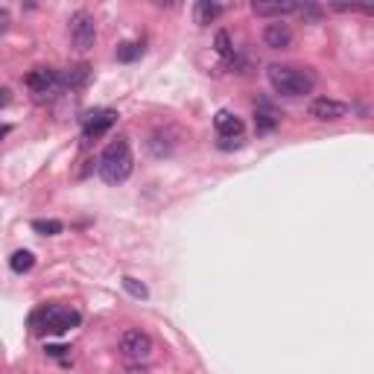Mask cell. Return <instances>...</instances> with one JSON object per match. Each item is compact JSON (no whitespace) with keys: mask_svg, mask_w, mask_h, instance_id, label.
Here are the masks:
<instances>
[{"mask_svg":"<svg viewBox=\"0 0 374 374\" xmlns=\"http://www.w3.org/2000/svg\"><path fill=\"white\" fill-rule=\"evenodd\" d=\"M120 351H123V357H129L134 363L149 360V354H153V336L146 331H126L120 336Z\"/></svg>","mask_w":374,"mask_h":374,"instance_id":"5","label":"cell"},{"mask_svg":"<svg viewBox=\"0 0 374 374\" xmlns=\"http://www.w3.org/2000/svg\"><path fill=\"white\" fill-rule=\"evenodd\" d=\"M254 126H258V132H260V134L272 132V129L278 126V114H275V109L269 106V102H260L258 111H254Z\"/></svg>","mask_w":374,"mask_h":374,"instance_id":"12","label":"cell"},{"mask_svg":"<svg viewBox=\"0 0 374 374\" xmlns=\"http://www.w3.org/2000/svg\"><path fill=\"white\" fill-rule=\"evenodd\" d=\"M141 44H132V41H126V44H120V47H117V62H134V59H141Z\"/></svg>","mask_w":374,"mask_h":374,"instance_id":"17","label":"cell"},{"mask_svg":"<svg viewBox=\"0 0 374 374\" xmlns=\"http://www.w3.org/2000/svg\"><path fill=\"white\" fill-rule=\"evenodd\" d=\"M9 266H12V272H18V275H24V272H29V269L36 266V254L33 251H26V249H21V251H15L12 258H9Z\"/></svg>","mask_w":374,"mask_h":374,"instance_id":"15","label":"cell"},{"mask_svg":"<svg viewBox=\"0 0 374 374\" xmlns=\"http://www.w3.org/2000/svg\"><path fill=\"white\" fill-rule=\"evenodd\" d=\"M132 170H134V155H132V146L126 138L111 141L102 149V155L97 161V173L102 182H109V185H123L132 176Z\"/></svg>","mask_w":374,"mask_h":374,"instance_id":"1","label":"cell"},{"mask_svg":"<svg viewBox=\"0 0 374 374\" xmlns=\"http://www.w3.org/2000/svg\"><path fill=\"white\" fill-rule=\"evenodd\" d=\"M70 44L77 47L79 53L85 50H91L94 44H97V21H94V15L91 12H73L70 15Z\"/></svg>","mask_w":374,"mask_h":374,"instance_id":"4","label":"cell"},{"mask_svg":"<svg viewBox=\"0 0 374 374\" xmlns=\"http://www.w3.org/2000/svg\"><path fill=\"white\" fill-rule=\"evenodd\" d=\"M214 126H217V132H219V138L222 141H231V138H240L243 134V120L237 114H231V111H217V117H214Z\"/></svg>","mask_w":374,"mask_h":374,"instance_id":"10","label":"cell"},{"mask_svg":"<svg viewBox=\"0 0 374 374\" xmlns=\"http://www.w3.org/2000/svg\"><path fill=\"white\" fill-rule=\"evenodd\" d=\"M217 53H219V56H226V59H231V56H234L228 33H217Z\"/></svg>","mask_w":374,"mask_h":374,"instance_id":"19","label":"cell"},{"mask_svg":"<svg viewBox=\"0 0 374 374\" xmlns=\"http://www.w3.org/2000/svg\"><path fill=\"white\" fill-rule=\"evenodd\" d=\"M65 351H68V348H62V345H50V348H47V354H53V357H62Z\"/></svg>","mask_w":374,"mask_h":374,"instance_id":"22","label":"cell"},{"mask_svg":"<svg viewBox=\"0 0 374 374\" xmlns=\"http://www.w3.org/2000/svg\"><path fill=\"white\" fill-rule=\"evenodd\" d=\"M9 21H12V18H9V12H6V9H0V36H3L6 29H9Z\"/></svg>","mask_w":374,"mask_h":374,"instance_id":"21","label":"cell"},{"mask_svg":"<svg viewBox=\"0 0 374 374\" xmlns=\"http://www.w3.org/2000/svg\"><path fill=\"white\" fill-rule=\"evenodd\" d=\"M263 44H266L269 50H287L290 44H293L290 26H287V24H281V21L266 24V29H263Z\"/></svg>","mask_w":374,"mask_h":374,"instance_id":"9","label":"cell"},{"mask_svg":"<svg viewBox=\"0 0 374 374\" xmlns=\"http://www.w3.org/2000/svg\"><path fill=\"white\" fill-rule=\"evenodd\" d=\"M9 102H12V91H9L6 85H0V109H6Z\"/></svg>","mask_w":374,"mask_h":374,"instance_id":"20","label":"cell"},{"mask_svg":"<svg viewBox=\"0 0 374 374\" xmlns=\"http://www.w3.org/2000/svg\"><path fill=\"white\" fill-rule=\"evenodd\" d=\"M269 82L283 97H304L316 88V77L304 68H287V65H269Z\"/></svg>","mask_w":374,"mask_h":374,"instance_id":"2","label":"cell"},{"mask_svg":"<svg viewBox=\"0 0 374 374\" xmlns=\"http://www.w3.org/2000/svg\"><path fill=\"white\" fill-rule=\"evenodd\" d=\"M33 231L44 234V237H53V234H62L65 226L59 219H33Z\"/></svg>","mask_w":374,"mask_h":374,"instance_id":"16","label":"cell"},{"mask_svg":"<svg viewBox=\"0 0 374 374\" xmlns=\"http://www.w3.org/2000/svg\"><path fill=\"white\" fill-rule=\"evenodd\" d=\"M126 374H146V368H141V366H132Z\"/></svg>","mask_w":374,"mask_h":374,"instance_id":"23","label":"cell"},{"mask_svg":"<svg viewBox=\"0 0 374 374\" xmlns=\"http://www.w3.org/2000/svg\"><path fill=\"white\" fill-rule=\"evenodd\" d=\"M88 79H91V68L88 65H73V68L59 73V88H82Z\"/></svg>","mask_w":374,"mask_h":374,"instance_id":"11","label":"cell"},{"mask_svg":"<svg viewBox=\"0 0 374 374\" xmlns=\"http://www.w3.org/2000/svg\"><path fill=\"white\" fill-rule=\"evenodd\" d=\"M82 322V316L77 310H70V307H59V304H50V307H44L36 313V325H38V331H47V334H56V336H62L68 334L70 327H77Z\"/></svg>","mask_w":374,"mask_h":374,"instance_id":"3","label":"cell"},{"mask_svg":"<svg viewBox=\"0 0 374 374\" xmlns=\"http://www.w3.org/2000/svg\"><path fill=\"white\" fill-rule=\"evenodd\" d=\"M345 114H348V106L345 102H339V100L319 97V100L310 102V117H316V120H322V123H336Z\"/></svg>","mask_w":374,"mask_h":374,"instance_id":"8","label":"cell"},{"mask_svg":"<svg viewBox=\"0 0 374 374\" xmlns=\"http://www.w3.org/2000/svg\"><path fill=\"white\" fill-rule=\"evenodd\" d=\"M9 132H12L9 126H0V141H3V138H6V134H9Z\"/></svg>","mask_w":374,"mask_h":374,"instance_id":"24","label":"cell"},{"mask_svg":"<svg viewBox=\"0 0 374 374\" xmlns=\"http://www.w3.org/2000/svg\"><path fill=\"white\" fill-rule=\"evenodd\" d=\"M26 88L38 100L50 97L56 88H59V70H53V68H33V70L26 73Z\"/></svg>","mask_w":374,"mask_h":374,"instance_id":"6","label":"cell"},{"mask_svg":"<svg viewBox=\"0 0 374 374\" xmlns=\"http://www.w3.org/2000/svg\"><path fill=\"white\" fill-rule=\"evenodd\" d=\"M114 123H117V111H111V109H100V111H94V114H88L85 123H82V138H85V143L94 141V138H102V134H106Z\"/></svg>","mask_w":374,"mask_h":374,"instance_id":"7","label":"cell"},{"mask_svg":"<svg viewBox=\"0 0 374 374\" xmlns=\"http://www.w3.org/2000/svg\"><path fill=\"white\" fill-rule=\"evenodd\" d=\"M219 12H222L219 3H211V0H199V3L193 6V18H196L199 26H205V24L217 21V18H219Z\"/></svg>","mask_w":374,"mask_h":374,"instance_id":"13","label":"cell"},{"mask_svg":"<svg viewBox=\"0 0 374 374\" xmlns=\"http://www.w3.org/2000/svg\"><path fill=\"white\" fill-rule=\"evenodd\" d=\"M123 290H126L132 298H146V295H149V290L143 287L141 281H134V278H123Z\"/></svg>","mask_w":374,"mask_h":374,"instance_id":"18","label":"cell"},{"mask_svg":"<svg viewBox=\"0 0 374 374\" xmlns=\"http://www.w3.org/2000/svg\"><path fill=\"white\" fill-rule=\"evenodd\" d=\"M298 6L290 3H251L254 15H263V18H283V15H293Z\"/></svg>","mask_w":374,"mask_h":374,"instance_id":"14","label":"cell"}]
</instances>
